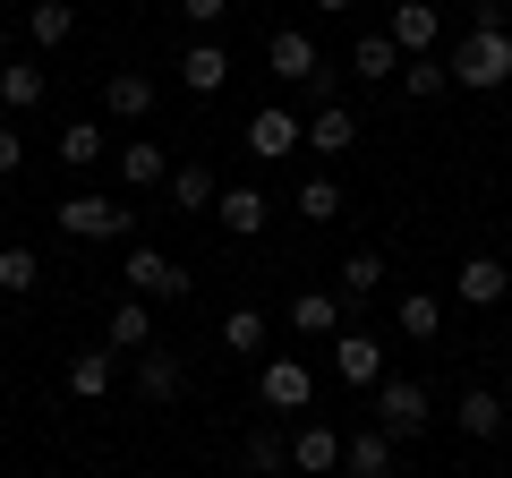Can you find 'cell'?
<instances>
[{"label": "cell", "mask_w": 512, "mask_h": 478, "mask_svg": "<svg viewBox=\"0 0 512 478\" xmlns=\"http://www.w3.org/2000/svg\"><path fill=\"white\" fill-rule=\"evenodd\" d=\"M444 69H453V86H470V94H495L512 77V35H461L453 52H444Z\"/></svg>", "instance_id": "6da1fadb"}, {"label": "cell", "mask_w": 512, "mask_h": 478, "mask_svg": "<svg viewBox=\"0 0 512 478\" xmlns=\"http://www.w3.org/2000/svg\"><path fill=\"white\" fill-rule=\"evenodd\" d=\"M52 222H60L69 239H128V222H137V205L103 197V188H77V197H60V205H52Z\"/></svg>", "instance_id": "7a4b0ae2"}, {"label": "cell", "mask_w": 512, "mask_h": 478, "mask_svg": "<svg viewBox=\"0 0 512 478\" xmlns=\"http://www.w3.org/2000/svg\"><path fill=\"white\" fill-rule=\"evenodd\" d=\"M316 402V368L308 359H256V410H274V419H299V410Z\"/></svg>", "instance_id": "3957f363"}, {"label": "cell", "mask_w": 512, "mask_h": 478, "mask_svg": "<svg viewBox=\"0 0 512 478\" xmlns=\"http://www.w3.org/2000/svg\"><path fill=\"white\" fill-rule=\"evenodd\" d=\"M265 69H274L282 86H316V103H333V69H325V52H316V35H299V26H282V35L265 43Z\"/></svg>", "instance_id": "277c9868"}, {"label": "cell", "mask_w": 512, "mask_h": 478, "mask_svg": "<svg viewBox=\"0 0 512 478\" xmlns=\"http://www.w3.org/2000/svg\"><path fill=\"white\" fill-rule=\"evenodd\" d=\"M120 282H128L137 299H163V308H180V299L197 291V274H188V265H171L163 248H128V257H120Z\"/></svg>", "instance_id": "5b68a950"}, {"label": "cell", "mask_w": 512, "mask_h": 478, "mask_svg": "<svg viewBox=\"0 0 512 478\" xmlns=\"http://www.w3.org/2000/svg\"><path fill=\"white\" fill-rule=\"evenodd\" d=\"M367 410H376V427H384L393 444H402V436H419V427L436 419V410H427V385H419V376H384Z\"/></svg>", "instance_id": "8992f818"}, {"label": "cell", "mask_w": 512, "mask_h": 478, "mask_svg": "<svg viewBox=\"0 0 512 478\" xmlns=\"http://www.w3.org/2000/svg\"><path fill=\"white\" fill-rule=\"evenodd\" d=\"M333 376H342L350 393H376L384 385V333H367V325L333 333Z\"/></svg>", "instance_id": "52a82bcc"}, {"label": "cell", "mask_w": 512, "mask_h": 478, "mask_svg": "<svg viewBox=\"0 0 512 478\" xmlns=\"http://www.w3.org/2000/svg\"><path fill=\"white\" fill-rule=\"evenodd\" d=\"M384 35H393L402 60H427L444 43V9H436V0H393V26H384Z\"/></svg>", "instance_id": "ba28073f"}, {"label": "cell", "mask_w": 512, "mask_h": 478, "mask_svg": "<svg viewBox=\"0 0 512 478\" xmlns=\"http://www.w3.org/2000/svg\"><path fill=\"white\" fill-rule=\"evenodd\" d=\"M299 146H308L316 163H342V154L359 146V120H350V103H316L308 120H299Z\"/></svg>", "instance_id": "9c48e42d"}, {"label": "cell", "mask_w": 512, "mask_h": 478, "mask_svg": "<svg viewBox=\"0 0 512 478\" xmlns=\"http://www.w3.org/2000/svg\"><path fill=\"white\" fill-rule=\"evenodd\" d=\"M180 393H188V359L171 342H146V350H137V402L163 410V402H180Z\"/></svg>", "instance_id": "30bf717a"}, {"label": "cell", "mask_w": 512, "mask_h": 478, "mask_svg": "<svg viewBox=\"0 0 512 478\" xmlns=\"http://www.w3.org/2000/svg\"><path fill=\"white\" fill-rule=\"evenodd\" d=\"M291 333H299V342H333V333H350V299L308 282V291L291 299Z\"/></svg>", "instance_id": "8fae6325"}, {"label": "cell", "mask_w": 512, "mask_h": 478, "mask_svg": "<svg viewBox=\"0 0 512 478\" xmlns=\"http://www.w3.org/2000/svg\"><path fill=\"white\" fill-rule=\"evenodd\" d=\"M239 146L256 154V163H282V154H299V120L282 103H265V111H248V129H239Z\"/></svg>", "instance_id": "7c38bea8"}, {"label": "cell", "mask_w": 512, "mask_h": 478, "mask_svg": "<svg viewBox=\"0 0 512 478\" xmlns=\"http://www.w3.org/2000/svg\"><path fill=\"white\" fill-rule=\"evenodd\" d=\"M291 470L299 478H333V470H342V436H333L325 419H299L291 427Z\"/></svg>", "instance_id": "4fadbf2b"}, {"label": "cell", "mask_w": 512, "mask_h": 478, "mask_svg": "<svg viewBox=\"0 0 512 478\" xmlns=\"http://www.w3.org/2000/svg\"><path fill=\"white\" fill-rule=\"evenodd\" d=\"M214 222L231 239H265V222H274V197H265V188H222L214 197Z\"/></svg>", "instance_id": "5bb4252c"}, {"label": "cell", "mask_w": 512, "mask_h": 478, "mask_svg": "<svg viewBox=\"0 0 512 478\" xmlns=\"http://www.w3.org/2000/svg\"><path fill=\"white\" fill-rule=\"evenodd\" d=\"M103 111L120 120V129H137V120L154 111V77H146V69H111V77H103Z\"/></svg>", "instance_id": "9a60e30c"}, {"label": "cell", "mask_w": 512, "mask_h": 478, "mask_svg": "<svg viewBox=\"0 0 512 478\" xmlns=\"http://www.w3.org/2000/svg\"><path fill=\"white\" fill-rule=\"evenodd\" d=\"M163 180H171V154L154 146V137H120V188H137V197H154Z\"/></svg>", "instance_id": "2e32d148"}, {"label": "cell", "mask_w": 512, "mask_h": 478, "mask_svg": "<svg viewBox=\"0 0 512 478\" xmlns=\"http://www.w3.org/2000/svg\"><path fill=\"white\" fill-rule=\"evenodd\" d=\"M111 376H120V350H111V342H94V350H77V359H69V393H77V402H103Z\"/></svg>", "instance_id": "e0dca14e"}, {"label": "cell", "mask_w": 512, "mask_h": 478, "mask_svg": "<svg viewBox=\"0 0 512 478\" xmlns=\"http://www.w3.org/2000/svg\"><path fill=\"white\" fill-rule=\"evenodd\" d=\"M342 205H350V197H342L333 171H308V180L291 188V214H299V222H342Z\"/></svg>", "instance_id": "ac0fdd59"}, {"label": "cell", "mask_w": 512, "mask_h": 478, "mask_svg": "<svg viewBox=\"0 0 512 478\" xmlns=\"http://www.w3.org/2000/svg\"><path fill=\"white\" fill-rule=\"evenodd\" d=\"M43 94H52V77H43V60H18V52L0 60V103H9V111H35Z\"/></svg>", "instance_id": "d6986e66"}, {"label": "cell", "mask_w": 512, "mask_h": 478, "mask_svg": "<svg viewBox=\"0 0 512 478\" xmlns=\"http://www.w3.org/2000/svg\"><path fill=\"white\" fill-rule=\"evenodd\" d=\"M495 299H512L504 257H461V308H495Z\"/></svg>", "instance_id": "ffe728a7"}, {"label": "cell", "mask_w": 512, "mask_h": 478, "mask_svg": "<svg viewBox=\"0 0 512 478\" xmlns=\"http://www.w3.org/2000/svg\"><path fill=\"white\" fill-rule=\"evenodd\" d=\"M333 291H342V299H350V316H359L367 299L384 291V257H376V248H350V257H342V282H333Z\"/></svg>", "instance_id": "44dd1931"}, {"label": "cell", "mask_w": 512, "mask_h": 478, "mask_svg": "<svg viewBox=\"0 0 512 478\" xmlns=\"http://www.w3.org/2000/svg\"><path fill=\"white\" fill-rule=\"evenodd\" d=\"M342 470H350V478H393V436H384V427L342 436Z\"/></svg>", "instance_id": "7402d4cb"}, {"label": "cell", "mask_w": 512, "mask_h": 478, "mask_svg": "<svg viewBox=\"0 0 512 478\" xmlns=\"http://www.w3.org/2000/svg\"><path fill=\"white\" fill-rule=\"evenodd\" d=\"M103 342H111V350H146V342H154V299L128 291L120 308H111V333H103Z\"/></svg>", "instance_id": "603a6c76"}, {"label": "cell", "mask_w": 512, "mask_h": 478, "mask_svg": "<svg viewBox=\"0 0 512 478\" xmlns=\"http://www.w3.org/2000/svg\"><path fill=\"white\" fill-rule=\"evenodd\" d=\"M180 77H188V94H222L231 86V52H222V43H188Z\"/></svg>", "instance_id": "cb8c5ba5"}, {"label": "cell", "mask_w": 512, "mask_h": 478, "mask_svg": "<svg viewBox=\"0 0 512 478\" xmlns=\"http://www.w3.org/2000/svg\"><path fill=\"white\" fill-rule=\"evenodd\" d=\"M163 197L180 205V214H214L222 180H214V171H205V163H188V171H171V180H163Z\"/></svg>", "instance_id": "d4e9b609"}, {"label": "cell", "mask_w": 512, "mask_h": 478, "mask_svg": "<svg viewBox=\"0 0 512 478\" xmlns=\"http://www.w3.org/2000/svg\"><path fill=\"white\" fill-rule=\"evenodd\" d=\"M504 419H512V402H504V393H487V385H478V393H461V436H478V444H487V436H504Z\"/></svg>", "instance_id": "484cf974"}, {"label": "cell", "mask_w": 512, "mask_h": 478, "mask_svg": "<svg viewBox=\"0 0 512 478\" xmlns=\"http://www.w3.org/2000/svg\"><path fill=\"white\" fill-rule=\"evenodd\" d=\"M393 69H402V52H393V35H384V26L350 43V77H376V86H393Z\"/></svg>", "instance_id": "4316f807"}, {"label": "cell", "mask_w": 512, "mask_h": 478, "mask_svg": "<svg viewBox=\"0 0 512 478\" xmlns=\"http://www.w3.org/2000/svg\"><path fill=\"white\" fill-rule=\"evenodd\" d=\"M393 325H402L410 342H436V333H444V299H436V291H402V308H393Z\"/></svg>", "instance_id": "83f0119b"}, {"label": "cell", "mask_w": 512, "mask_h": 478, "mask_svg": "<svg viewBox=\"0 0 512 478\" xmlns=\"http://www.w3.org/2000/svg\"><path fill=\"white\" fill-rule=\"evenodd\" d=\"M26 35H35L43 52H60V43L77 35V9H69V0H35V9H26Z\"/></svg>", "instance_id": "f1b7e54d"}, {"label": "cell", "mask_w": 512, "mask_h": 478, "mask_svg": "<svg viewBox=\"0 0 512 478\" xmlns=\"http://www.w3.org/2000/svg\"><path fill=\"white\" fill-rule=\"evenodd\" d=\"M248 470L256 478H282V470H291V427H248Z\"/></svg>", "instance_id": "f546056e"}, {"label": "cell", "mask_w": 512, "mask_h": 478, "mask_svg": "<svg viewBox=\"0 0 512 478\" xmlns=\"http://www.w3.org/2000/svg\"><path fill=\"white\" fill-rule=\"evenodd\" d=\"M43 291V257L35 248H0V299H35Z\"/></svg>", "instance_id": "4dcf8cb0"}, {"label": "cell", "mask_w": 512, "mask_h": 478, "mask_svg": "<svg viewBox=\"0 0 512 478\" xmlns=\"http://www.w3.org/2000/svg\"><path fill=\"white\" fill-rule=\"evenodd\" d=\"M103 154H111V129H103V120H69V129H60V163L86 171V163H103Z\"/></svg>", "instance_id": "1f68e13d"}, {"label": "cell", "mask_w": 512, "mask_h": 478, "mask_svg": "<svg viewBox=\"0 0 512 478\" xmlns=\"http://www.w3.org/2000/svg\"><path fill=\"white\" fill-rule=\"evenodd\" d=\"M222 350H231V359H265V316L231 308V316H222Z\"/></svg>", "instance_id": "d6a6232c"}, {"label": "cell", "mask_w": 512, "mask_h": 478, "mask_svg": "<svg viewBox=\"0 0 512 478\" xmlns=\"http://www.w3.org/2000/svg\"><path fill=\"white\" fill-rule=\"evenodd\" d=\"M444 86H453V69H444V52H427V60H402V94H410V103H436Z\"/></svg>", "instance_id": "836d02e7"}, {"label": "cell", "mask_w": 512, "mask_h": 478, "mask_svg": "<svg viewBox=\"0 0 512 478\" xmlns=\"http://www.w3.org/2000/svg\"><path fill=\"white\" fill-rule=\"evenodd\" d=\"M470 26L478 35H512V0H470Z\"/></svg>", "instance_id": "e575fe53"}, {"label": "cell", "mask_w": 512, "mask_h": 478, "mask_svg": "<svg viewBox=\"0 0 512 478\" xmlns=\"http://www.w3.org/2000/svg\"><path fill=\"white\" fill-rule=\"evenodd\" d=\"M18 163H26V137L9 129V120H0V180H9V171H18Z\"/></svg>", "instance_id": "d590c367"}, {"label": "cell", "mask_w": 512, "mask_h": 478, "mask_svg": "<svg viewBox=\"0 0 512 478\" xmlns=\"http://www.w3.org/2000/svg\"><path fill=\"white\" fill-rule=\"evenodd\" d=\"M222 9H231V0H180V18H188V26H214Z\"/></svg>", "instance_id": "8d00e7d4"}, {"label": "cell", "mask_w": 512, "mask_h": 478, "mask_svg": "<svg viewBox=\"0 0 512 478\" xmlns=\"http://www.w3.org/2000/svg\"><path fill=\"white\" fill-rule=\"evenodd\" d=\"M316 9H325V18H342V9H350V0H316Z\"/></svg>", "instance_id": "74e56055"}, {"label": "cell", "mask_w": 512, "mask_h": 478, "mask_svg": "<svg viewBox=\"0 0 512 478\" xmlns=\"http://www.w3.org/2000/svg\"><path fill=\"white\" fill-rule=\"evenodd\" d=\"M0 60H9V26H0Z\"/></svg>", "instance_id": "f35d334b"}, {"label": "cell", "mask_w": 512, "mask_h": 478, "mask_svg": "<svg viewBox=\"0 0 512 478\" xmlns=\"http://www.w3.org/2000/svg\"><path fill=\"white\" fill-rule=\"evenodd\" d=\"M0 333H9V299H0Z\"/></svg>", "instance_id": "ab89813d"}, {"label": "cell", "mask_w": 512, "mask_h": 478, "mask_svg": "<svg viewBox=\"0 0 512 478\" xmlns=\"http://www.w3.org/2000/svg\"><path fill=\"white\" fill-rule=\"evenodd\" d=\"M504 282H512V257H504Z\"/></svg>", "instance_id": "60d3db41"}, {"label": "cell", "mask_w": 512, "mask_h": 478, "mask_svg": "<svg viewBox=\"0 0 512 478\" xmlns=\"http://www.w3.org/2000/svg\"><path fill=\"white\" fill-rule=\"evenodd\" d=\"M0 478H9V461H0Z\"/></svg>", "instance_id": "b9f144b4"}]
</instances>
